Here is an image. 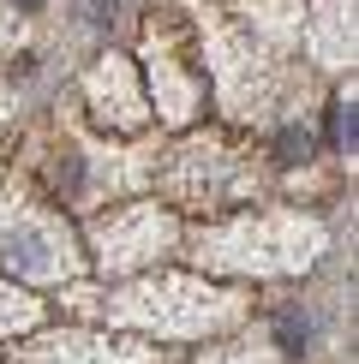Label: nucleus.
Returning a JSON list of instances; mask_svg holds the SVG:
<instances>
[{
    "instance_id": "obj_1",
    "label": "nucleus",
    "mask_w": 359,
    "mask_h": 364,
    "mask_svg": "<svg viewBox=\"0 0 359 364\" xmlns=\"http://www.w3.org/2000/svg\"><path fill=\"white\" fill-rule=\"evenodd\" d=\"M102 311L120 316V323H156V328H216L239 316V299L216 293V287H192V281H150V287H132L120 299H102Z\"/></svg>"
},
{
    "instance_id": "obj_2",
    "label": "nucleus",
    "mask_w": 359,
    "mask_h": 364,
    "mask_svg": "<svg viewBox=\"0 0 359 364\" xmlns=\"http://www.w3.org/2000/svg\"><path fill=\"white\" fill-rule=\"evenodd\" d=\"M0 263L24 281H66L78 269V251L54 221H42L24 203H0Z\"/></svg>"
},
{
    "instance_id": "obj_3",
    "label": "nucleus",
    "mask_w": 359,
    "mask_h": 364,
    "mask_svg": "<svg viewBox=\"0 0 359 364\" xmlns=\"http://www.w3.org/2000/svg\"><path fill=\"white\" fill-rule=\"evenodd\" d=\"M222 257V269H306V257L323 245L318 227H299V221H269V215H251L246 227L209 239Z\"/></svg>"
},
{
    "instance_id": "obj_4",
    "label": "nucleus",
    "mask_w": 359,
    "mask_h": 364,
    "mask_svg": "<svg viewBox=\"0 0 359 364\" xmlns=\"http://www.w3.org/2000/svg\"><path fill=\"white\" fill-rule=\"evenodd\" d=\"M96 245H102V269H138L174 245V221L162 209H120L96 227Z\"/></svg>"
},
{
    "instance_id": "obj_5",
    "label": "nucleus",
    "mask_w": 359,
    "mask_h": 364,
    "mask_svg": "<svg viewBox=\"0 0 359 364\" xmlns=\"http://www.w3.org/2000/svg\"><path fill=\"white\" fill-rule=\"evenodd\" d=\"M90 102H96L102 126L132 132L144 119V102H138V90H132V66H126V60H102V66H96V78H90Z\"/></svg>"
},
{
    "instance_id": "obj_6",
    "label": "nucleus",
    "mask_w": 359,
    "mask_h": 364,
    "mask_svg": "<svg viewBox=\"0 0 359 364\" xmlns=\"http://www.w3.org/2000/svg\"><path fill=\"white\" fill-rule=\"evenodd\" d=\"M19 364H150V353L138 346H102L84 335H48L42 346H30Z\"/></svg>"
},
{
    "instance_id": "obj_7",
    "label": "nucleus",
    "mask_w": 359,
    "mask_h": 364,
    "mask_svg": "<svg viewBox=\"0 0 359 364\" xmlns=\"http://www.w3.org/2000/svg\"><path fill=\"white\" fill-rule=\"evenodd\" d=\"M318 54L329 66H348L353 60V0H329L318 12Z\"/></svg>"
},
{
    "instance_id": "obj_8",
    "label": "nucleus",
    "mask_w": 359,
    "mask_h": 364,
    "mask_svg": "<svg viewBox=\"0 0 359 364\" xmlns=\"http://www.w3.org/2000/svg\"><path fill=\"white\" fill-rule=\"evenodd\" d=\"M329 144H335L341 156H353V96H341L335 114H329Z\"/></svg>"
},
{
    "instance_id": "obj_9",
    "label": "nucleus",
    "mask_w": 359,
    "mask_h": 364,
    "mask_svg": "<svg viewBox=\"0 0 359 364\" xmlns=\"http://www.w3.org/2000/svg\"><path fill=\"white\" fill-rule=\"evenodd\" d=\"M19 323H30V305L19 293H6V287H0V328H19Z\"/></svg>"
},
{
    "instance_id": "obj_10",
    "label": "nucleus",
    "mask_w": 359,
    "mask_h": 364,
    "mask_svg": "<svg viewBox=\"0 0 359 364\" xmlns=\"http://www.w3.org/2000/svg\"><path fill=\"white\" fill-rule=\"evenodd\" d=\"M19 6H24V12H36V6H42V0H19Z\"/></svg>"
}]
</instances>
